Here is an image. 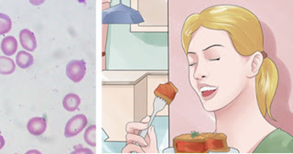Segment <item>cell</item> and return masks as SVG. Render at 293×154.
Masks as SVG:
<instances>
[{"label": "cell", "instance_id": "obj_1", "mask_svg": "<svg viewBox=\"0 0 293 154\" xmlns=\"http://www.w3.org/2000/svg\"><path fill=\"white\" fill-rule=\"evenodd\" d=\"M183 142V147L175 149L177 153H208L226 152L228 148L226 144V137L223 134H202L194 136H181L176 139Z\"/></svg>", "mask_w": 293, "mask_h": 154}, {"label": "cell", "instance_id": "obj_2", "mask_svg": "<svg viewBox=\"0 0 293 154\" xmlns=\"http://www.w3.org/2000/svg\"><path fill=\"white\" fill-rule=\"evenodd\" d=\"M65 73L73 83H80L86 75V64L84 60H72L67 64Z\"/></svg>", "mask_w": 293, "mask_h": 154}, {"label": "cell", "instance_id": "obj_3", "mask_svg": "<svg viewBox=\"0 0 293 154\" xmlns=\"http://www.w3.org/2000/svg\"><path fill=\"white\" fill-rule=\"evenodd\" d=\"M87 118L84 114H77L67 121L64 128L65 138H72L80 134L87 126Z\"/></svg>", "mask_w": 293, "mask_h": 154}, {"label": "cell", "instance_id": "obj_4", "mask_svg": "<svg viewBox=\"0 0 293 154\" xmlns=\"http://www.w3.org/2000/svg\"><path fill=\"white\" fill-rule=\"evenodd\" d=\"M19 42L27 52H34L37 48L36 36L34 32L28 29H23L19 32Z\"/></svg>", "mask_w": 293, "mask_h": 154}, {"label": "cell", "instance_id": "obj_5", "mask_svg": "<svg viewBox=\"0 0 293 154\" xmlns=\"http://www.w3.org/2000/svg\"><path fill=\"white\" fill-rule=\"evenodd\" d=\"M27 130L31 135L41 136L47 130V122L43 118L34 117L28 121Z\"/></svg>", "mask_w": 293, "mask_h": 154}, {"label": "cell", "instance_id": "obj_6", "mask_svg": "<svg viewBox=\"0 0 293 154\" xmlns=\"http://www.w3.org/2000/svg\"><path fill=\"white\" fill-rule=\"evenodd\" d=\"M18 41L13 36H6L1 42V51L6 57L12 56L17 53Z\"/></svg>", "mask_w": 293, "mask_h": 154}, {"label": "cell", "instance_id": "obj_7", "mask_svg": "<svg viewBox=\"0 0 293 154\" xmlns=\"http://www.w3.org/2000/svg\"><path fill=\"white\" fill-rule=\"evenodd\" d=\"M80 104H81L80 96L73 93L67 94L62 99V106L64 107V109L69 112H73L77 110Z\"/></svg>", "mask_w": 293, "mask_h": 154}, {"label": "cell", "instance_id": "obj_8", "mask_svg": "<svg viewBox=\"0 0 293 154\" xmlns=\"http://www.w3.org/2000/svg\"><path fill=\"white\" fill-rule=\"evenodd\" d=\"M34 64V57L33 55L26 52V51H19L16 56V65L21 69H27Z\"/></svg>", "mask_w": 293, "mask_h": 154}, {"label": "cell", "instance_id": "obj_9", "mask_svg": "<svg viewBox=\"0 0 293 154\" xmlns=\"http://www.w3.org/2000/svg\"><path fill=\"white\" fill-rule=\"evenodd\" d=\"M16 70V63L11 58L0 56V75L9 76Z\"/></svg>", "mask_w": 293, "mask_h": 154}, {"label": "cell", "instance_id": "obj_10", "mask_svg": "<svg viewBox=\"0 0 293 154\" xmlns=\"http://www.w3.org/2000/svg\"><path fill=\"white\" fill-rule=\"evenodd\" d=\"M12 29V20L4 13H0V35H5Z\"/></svg>", "mask_w": 293, "mask_h": 154}, {"label": "cell", "instance_id": "obj_11", "mask_svg": "<svg viewBox=\"0 0 293 154\" xmlns=\"http://www.w3.org/2000/svg\"><path fill=\"white\" fill-rule=\"evenodd\" d=\"M96 125H91L85 130V132H84V142L91 147H96Z\"/></svg>", "mask_w": 293, "mask_h": 154}, {"label": "cell", "instance_id": "obj_12", "mask_svg": "<svg viewBox=\"0 0 293 154\" xmlns=\"http://www.w3.org/2000/svg\"><path fill=\"white\" fill-rule=\"evenodd\" d=\"M70 154H95L89 148H84L82 146H76Z\"/></svg>", "mask_w": 293, "mask_h": 154}, {"label": "cell", "instance_id": "obj_13", "mask_svg": "<svg viewBox=\"0 0 293 154\" xmlns=\"http://www.w3.org/2000/svg\"><path fill=\"white\" fill-rule=\"evenodd\" d=\"M30 4H32L34 6H39V5L44 3V0H40V1H38V0H30Z\"/></svg>", "mask_w": 293, "mask_h": 154}, {"label": "cell", "instance_id": "obj_14", "mask_svg": "<svg viewBox=\"0 0 293 154\" xmlns=\"http://www.w3.org/2000/svg\"><path fill=\"white\" fill-rule=\"evenodd\" d=\"M5 139H4V137L1 136L0 135V150H2V149L4 148V146H5Z\"/></svg>", "mask_w": 293, "mask_h": 154}, {"label": "cell", "instance_id": "obj_15", "mask_svg": "<svg viewBox=\"0 0 293 154\" xmlns=\"http://www.w3.org/2000/svg\"><path fill=\"white\" fill-rule=\"evenodd\" d=\"M25 154H42L40 151H38V150H30V151H28L27 153Z\"/></svg>", "mask_w": 293, "mask_h": 154}, {"label": "cell", "instance_id": "obj_16", "mask_svg": "<svg viewBox=\"0 0 293 154\" xmlns=\"http://www.w3.org/2000/svg\"></svg>", "mask_w": 293, "mask_h": 154}]
</instances>
